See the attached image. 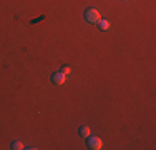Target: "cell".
I'll return each instance as SVG.
<instances>
[{"mask_svg":"<svg viewBox=\"0 0 156 150\" xmlns=\"http://www.w3.org/2000/svg\"><path fill=\"white\" fill-rule=\"evenodd\" d=\"M85 18H87V22H90V24H98L100 20H101V15L96 9H88L87 12H85Z\"/></svg>","mask_w":156,"mask_h":150,"instance_id":"cell-1","label":"cell"},{"mask_svg":"<svg viewBox=\"0 0 156 150\" xmlns=\"http://www.w3.org/2000/svg\"><path fill=\"white\" fill-rule=\"evenodd\" d=\"M87 138H88V148H91V150L101 148V145H103L101 138H98V137H87Z\"/></svg>","mask_w":156,"mask_h":150,"instance_id":"cell-2","label":"cell"},{"mask_svg":"<svg viewBox=\"0 0 156 150\" xmlns=\"http://www.w3.org/2000/svg\"><path fill=\"white\" fill-rule=\"evenodd\" d=\"M51 80H53V84H57V85H62V84H65V80H66V75L63 73V72H55L53 75H51Z\"/></svg>","mask_w":156,"mask_h":150,"instance_id":"cell-3","label":"cell"},{"mask_svg":"<svg viewBox=\"0 0 156 150\" xmlns=\"http://www.w3.org/2000/svg\"><path fill=\"white\" fill-rule=\"evenodd\" d=\"M90 127H87V125H83V127H80V135H81V137H85V138H87V137H90Z\"/></svg>","mask_w":156,"mask_h":150,"instance_id":"cell-4","label":"cell"},{"mask_svg":"<svg viewBox=\"0 0 156 150\" xmlns=\"http://www.w3.org/2000/svg\"><path fill=\"white\" fill-rule=\"evenodd\" d=\"M98 25H100V28H101V30H108L110 28V22L108 20H100Z\"/></svg>","mask_w":156,"mask_h":150,"instance_id":"cell-5","label":"cell"},{"mask_svg":"<svg viewBox=\"0 0 156 150\" xmlns=\"http://www.w3.org/2000/svg\"><path fill=\"white\" fill-rule=\"evenodd\" d=\"M12 148H15V150H22V148H23V144H22V142H13V144H12Z\"/></svg>","mask_w":156,"mask_h":150,"instance_id":"cell-6","label":"cell"},{"mask_svg":"<svg viewBox=\"0 0 156 150\" xmlns=\"http://www.w3.org/2000/svg\"><path fill=\"white\" fill-rule=\"evenodd\" d=\"M62 72L65 73V75H68V73H70V67H63V70H62Z\"/></svg>","mask_w":156,"mask_h":150,"instance_id":"cell-7","label":"cell"}]
</instances>
